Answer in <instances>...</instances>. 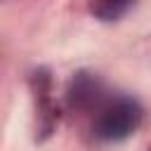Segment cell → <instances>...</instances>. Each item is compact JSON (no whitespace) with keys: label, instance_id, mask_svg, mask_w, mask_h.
Wrapping results in <instances>:
<instances>
[{"label":"cell","instance_id":"cell-1","mask_svg":"<svg viewBox=\"0 0 151 151\" xmlns=\"http://www.w3.org/2000/svg\"><path fill=\"white\" fill-rule=\"evenodd\" d=\"M142 123V106L130 97H111L97 109L92 132L101 142H120Z\"/></svg>","mask_w":151,"mask_h":151},{"label":"cell","instance_id":"cell-2","mask_svg":"<svg viewBox=\"0 0 151 151\" xmlns=\"http://www.w3.org/2000/svg\"><path fill=\"white\" fill-rule=\"evenodd\" d=\"M68 106L76 111H97L106 99H104V87L99 83L97 76L92 73H78L73 76L71 85H68Z\"/></svg>","mask_w":151,"mask_h":151},{"label":"cell","instance_id":"cell-3","mask_svg":"<svg viewBox=\"0 0 151 151\" xmlns=\"http://www.w3.org/2000/svg\"><path fill=\"white\" fill-rule=\"evenodd\" d=\"M33 83V92H35V104H38V127H40V134H50L52 127H54V120H57V113L52 109V80L47 76V71H38L33 73L31 78Z\"/></svg>","mask_w":151,"mask_h":151},{"label":"cell","instance_id":"cell-4","mask_svg":"<svg viewBox=\"0 0 151 151\" xmlns=\"http://www.w3.org/2000/svg\"><path fill=\"white\" fill-rule=\"evenodd\" d=\"M132 0H92L90 9L94 17L104 19V21H113V19H120L127 9H130Z\"/></svg>","mask_w":151,"mask_h":151}]
</instances>
